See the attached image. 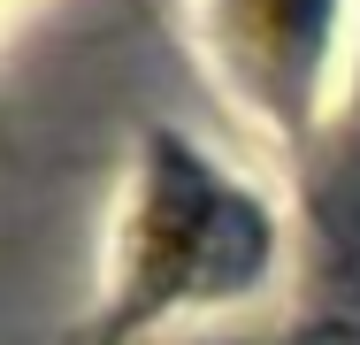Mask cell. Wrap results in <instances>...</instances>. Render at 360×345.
Wrapping results in <instances>:
<instances>
[{
  "label": "cell",
  "mask_w": 360,
  "mask_h": 345,
  "mask_svg": "<svg viewBox=\"0 0 360 345\" xmlns=\"http://www.w3.org/2000/svg\"><path fill=\"white\" fill-rule=\"evenodd\" d=\"M269 215L245 200L238 184H222L215 169L184 146V138L153 131L146 153V207L131 230V261L123 291L108 315V338H131L153 315L184 307V299H230L269 269Z\"/></svg>",
  "instance_id": "cell-1"
},
{
  "label": "cell",
  "mask_w": 360,
  "mask_h": 345,
  "mask_svg": "<svg viewBox=\"0 0 360 345\" xmlns=\"http://www.w3.org/2000/svg\"><path fill=\"white\" fill-rule=\"evenodd\" d=\"M330 15H338V0H222L230 54L253 77V92L284 115V131H307V115H314Z\"/></svg>",
  "instance_id": "cell-2"
},
{
  "label": "cell",
  "mask_w": 360,
  "mask_h": 345,
  "mask_svg": "<svg viewBox=\"0 0 360 345\" xmlns=\"http://www.w3.org/2000/svg\"><path fill=\"white\" fill-rule=\"evenodd\" d=\"M353 146H360V115H353Z\"/></svg>",
  "instance_id": "cell-3"
}]
</instances>
